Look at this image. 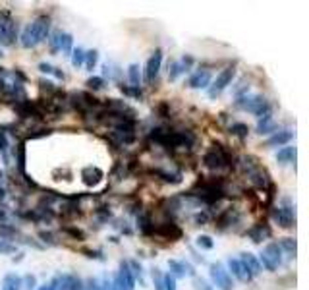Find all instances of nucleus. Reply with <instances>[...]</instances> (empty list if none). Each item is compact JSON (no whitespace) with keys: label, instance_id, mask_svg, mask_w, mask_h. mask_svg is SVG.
<instances>
[{"label":"nucleus","instance_id":"nucleus-18","mask_svg":"<svg viewBox=\"0 0 309 290\" xmlns=\"http://www.w3.org/2000/svg\"><path fill=\"white\" fill-rule=\"evenodd\" d=\"M168 267H170V271H172V277H186V275H195V271H193V267L190 265V263H186V261H178V259H170L168 261Z\"/></svg>","mask_w":309,"mask_h":290},{"label":"nucleus","instance_id":"nucleus-3","mask_svg":"<svg viewBox=\"0 0 309 290\" xmlns=\"http://www.w3.org/2000/svg\"><path fill=\"white\" fill-rule=\"evenodd\" d=\"M236 106L240 108H244L247 113L255 114L257 118H263V116H267L270 114V106H269V101L265 99L263 95H246V97H240L238 101H236Z\"/></svg>","mask_w":309,"mask_h":290},{"label":"nucleus","instance_id":"nucleus-2","mask_svg":"<svg viewBox=\"0 0 309 290\" xmlns=\"http://www.w3.org/2000/svg\"><path fill=\"white\" fill-rule=\"evenodd\" d=\"M203 165L211 170H221L234 167V157L222 143H213L203 155Z\"/></svg>","mask_w":309,"mask_h":290},{"label":"nucleus","instance_id":"nucleus-13","mask_svg":"<svg viewBox=\"0 0 309 290\" xmlns=\"http://www.w3.org/2000/svg\"><path fill=\"white\" fill-rule=\"evenodd\" d=\"M193 62H195V60H193V57H190V55H186V57L180 58V60L170 62V64H168V80L176 81L184 72L190 70L191 66H193Z\"/></svg>","mask_w":309,"mask_h":290},{"label":"nucleus","instance_id":"nucleus-28","mask_svg":"<svg viewBox=\"0 0 309 290\" xmlns=\"http://www.w3.org/2000/svg\"><path fill=\"white\" fill-rule=\"evenodd\" d=\"M278 246H280V250H284L290 258L296 256V240H294V238H282V240L278 242Z\"/></svg>","mask_w":309,"mask_h":290},{"label":"nucleus","instance_id":"nucleus-45","mask_svg":"<svg viewBox=\"0 0 309 290\" xmlns=\"http://www.w3.org/2000/svg\"><path fill=\"white\" fill-rule=\"evenodd\" d=\"M2 197H4V190H0V200H2Z\"/></svg>","mask_w":309,"mask_h":290},{"label":"nucleus","instance_id":"nucleus-8","mask_svg":"<svg viewBox=\"0 0 309 290\" xmlns=\"http://www.w3.org/2000/svg\"><path fill=\"white\" fill-rule=\"evenodd\" d=\"M209 273L213 279V284L221 290H232L234 288V282H232V275L222 263H211L209 267Z\"/></svg>","mask_w":309,"mask_h":290},{"label":"nucleus","instance_id":"nucleus-29","mask_svg":"<svg viewBox=\"0 0 309 290\" xmlns=\"http://www.w3.org/2000/svg\"><path fill=\"white\" fill-rule=\"evenodd\" d=\"M97 62H99V52L97 50H85V68H87L89 72H93V68L97 66Z\"/></svg>","mask_w":309,"mask_h":290},{"label":"nucleus","instance_id":"nucleus-4","mask_svg":"<svg viewBox=\"0 0 309 290\" xmlns=\"http://www.w3.org/2000/svg\"><path fill=\"white\" fill-rule=\"evenodd\" d=\"M17 39V24L8 12H0V45L12 47Z\"/></svg>","mask_w":309,"mask_h":290},{"label":"nucleus","instance_id":"nucleus-24","mask_svg":"<svg viewBox=\"0 0 309 290\" xmlns=\"http://www.w3.org/2000/svg\"><path fill=\"white\" fill-rule=\"evenodd\" d=\"M275 130H277V124L272 122L270 114L259 118V124H257V132H259V134H270V132H275Z\"/></svg>","mask_w":309,"mask_h":290},{"label":"nucleus","instance_id":"nucleus-12","mask_svg":"<svg viewBox=\"0 0 309 290\" xmlns=\"http://www.w3.org/2000/svg\"><path fill=\"white\" fill-rule=\"evenodd\" d=\"M160 64H162V50L157 48L147 58V64H145V83H153V81L157 80V76L160 72Z\"/></svg>","mask_w":309,"mask_h":290},{"label":"nucleus","instance_id":"nucleus-1","mask_svg":"<svg viewBox=\"0 0 309 290\" xmlns=\"http://www.w3.org/2000/svg\"><path fill=\"white\" fill-rule=\"evenodd\" d=\"M48 35H50V17L37 16L31 24L24 27V31L20 35V43L24 48H35L41 43L48 41Z\"/></svg>","mask_w":309,"mask_h":290},{"label":"nucleus","instance_id":"nucleus-35","mask_svg":"<svg viewBox=\"0 0 309 290\" xmlns=\"http://www.w3.org/2000/svg\"><path fill=\"white\" fill-rule=\"evenodd\" d=\"M162 288L165 290H176V279L172 275H162Z\"/></svg>","mask_w":309,"mask_h":290},{"label":"nucleus","instance_id":"nucleus-11","mask_svg":"<svg viewBox=\"0 0 309 290\" xmlns=\"http://www.w3.org/2000/svg\"><path fill=\"white\" fill-rule=\"evenodd\" d=\"M50 286H52V290H83V284H81L80 279L70 273L56 275L50 281Z\"/></svg>","mask_w":309,"mask_h":290},{"label":"nucleus","instance_id":"nucleus-46","mask_svg":"<svg viewBox=\"0 0 309 290\" xmlns=\"http://www.w3.org/2000/svg\"><path fill=\"white\" fill-rule=\"evenodd\" d=\"M0 58H2V50H0Z\"/></svg>","mask_w":309,"mask_h":290},{"label":"nucleus","instance_id":"nucleus-32","mask_svg":"<svg viewBox=\"0 0 309 290\" xmlns=\"http://www.w3.org/2000/svg\"><path fill=\"white\" fill-rule=\"evenodd\" d=\"M85 85H87L89 89H93V91H99V89H103L104 85H106V81H104V78H101V76H93V78H89V80L85 81Z\"/></svg>","mask_w":309,"mask_h":290},{"label":"nucleus","instance_id":"nucleus-21","mask_svg":"<svg viewBox=\"0 0 309 290\" xmlns=\"http://www.w3.org/2000/svg\"><path fill=\"white\" fill-rule=\"evenodd\" d=\"M240 259H242V263L246 265V269L249 271V273L253 275V277H257V275L261 273V263H259V259L255 258L253 253H249V251H246V253H242L240 256Z\"/></svg>","mask_w":309,"mask_h":290},{"label":"nucleus","instance_id":"nucleus-20","mask_svg":"<svg viewBox=\"0 0 309 290\" xmlns=\"http://www.w3.org/2000/svg\"><path fill=\"white\" fill-rule=\"evenodd\" d=\"M247 236H249L255 244H259V242H263L265 238H269L270 236V228H269L267 223H257L253 228H249V230H247Z\"/></svg>","mask_w":309,"mask_h":290},{"label":"nucleus","instance_id":"nucleus-9","mask_svg":"<svg viewBox=\"0 0 309 290\" xmlns=\"http://www.w3.org/2000/svg\"><path fill=\"white\" fill-rule=\"evenodd\" d=\"M48 45H50L52 52H60L62 50L64 55H70L71 50H74L71 48V45H74L71 35L60 31V29H56V31H52V35H48Z\"/></svg>","mask_w":309,"mask_h":290},{"label":"nucleus","instance_id":"nucleus-6","mask_svg":"<svg viewBox=\"0 0 309 290\" xmlns=\"http://www.w3.org/2000/svg\"><path fill=\"white\" fill-rule=\"evenodd\" d=\"M270 217H272V221H275L278 226L292 228L294 223H296V213H294V207H292V203H290V200L284 197V200H282V205L275 207L272 213H270Z\"/></svg>","mask_w":309,"mask_h":290},{"label":"nucleus","instance_id":"nucleus-34","mask_svg":"<svg viewBox=\"0 0 309 290\" xmlns=\"http://www.w3.org/2000/svg\"><path fill=\"white\" fill-rule=\"evenodd\" d=\"M197 246L199 248H203V250H213V246H214V242L211 236H207V234H201L197 238Z\"/></svg>","mask_w":309,"mask_h":290},{"label":"nucleus","instance_id":"nucleus-26","mask_svg":"<svg viewBox=\"0 0 309 290\" xmlns=\"http://www.w3.org/2000/svg\"><path fill=\"white\" fill-rule=\"evenodd\" d=\"M230 134L240 137V139H244V137H247V134H249V128H247V124H244V122H236V124L230 126Z\"/></svg>","mask_w":309,"mask_h":290},{"label":"nucleus","instance_id":"nucleus-36","mask_svg":"<svg viewBox=\"0 0 309 290\" xmlns=\"http://www.w3.org/2000/svg\"><path fill=\"white\" fill-rule=\"evenodd\" d=\"M17 165H20V170L25 172V147H24V143H20V147H17Z\"/></svg>","mask_w":309,"mask_h":290},{"label":"nucleus","instance_id":"nucleus-5","mask_svg":"<svg viewBox=\"0 0 309 290\" xmlns=\"http://www.w3.org/2000/svg\"><path fill=\"white\" fill-rule=\"evenodd\" d=\"M261 267H265L267 271H270V273H275L278 269V265L282 263V250H280V246H278V242H270V244H267L265 248H263L261 251Z\"/></svg>","mask_w":309,"mask_h":290},{"label":"nucleus","instance_id":"nucleus-43","mask_svg":"<svg viewBox=\"0 0 309 290\" xmlns=\"http://www.w3.org/2000/svg\"><path fill=\"white\" fill-rule=\"evenodd\" d=\"M25 282H27V284H29V286H27V288L31 290L33 286H35V277H33V275H27V277H25Z\"/></svg>","mask_w":309,"mask_h":290},{"label":"nucleus","instance_id":"nucleus-39","mask_svg":"<svg viewBox=\"0 0 309 290\" xmlns=\"http://www.w3.org/2000/svg\"><path fill=\"white\" fill-rule=\"evenodd\" d=\"M193 284H195V290H214L213 286L205 281V279H199V277L193 279Z\"/></svg>","mask_w":309,"mask_h":290},{"label":"nucleus","instance_id":"nucleus-16","mask_svg":"<svg viewBox=\"0 0 309 290\" xmlns=\"http://www.w3.org/2000/svg\"><path fill=\"white\" fill-rule=\"evenodd\" d=\"M292 137H294L292 130H280V132H275V134L265 141V145H267V147H282V145L290 143Z\"/></svg>","mask_w":309,"mask_h":290},{"label":"nucleus","instance_id":"nucleus-30","mask_svg":"<svg viewBox=\"0 0 309 290\" xmlns=\"http://www.w3.org/2000/svg\"><path fill=\"white\" fill-rule=\"evenodd\" d=\"M83 62H85V50L81 47L74 48L71 50V64L76 66V68H80V66H83Z\"/></svg>","mask_w":309,"mask_h":290},{"label":"nucleus","instance_id":"nucleus-23","mask_svg":"<svg viewBox=\"0 0 309 290\" xmlns=\"http://www.w3.org/2000/svg\"><path fill=\"white\" fill-rule=\"evenodd\" d=\"M277 161L280 165H288V162H296V147H290L286 145L277 153Z\"/></svg>","mask_w":309,"mask_h":290},{"label":"nucleus","instance_id":"nucleus-38","mask_svg":"<svg viewBox=\"0 0 309 290\" xmlns=\"http://www.w3.org/2000/svg\"><path fill=\"white\" fill-rule=\"evenodd\" d=\"M16 251V246L14 244H10L8 240H2L0 238V253H14Z\"/></svg>","mask_w":309,"mask_h":290},{"label":"nucleus","instance_id":"nucleus-42","mask_svg":"<svg viewBox=\"0 0 309 290\" xmlns=\"http://www.w3.org/2000/svg\"><path fill=\"white\" fill-rule=\"evenodd\" d=\"M8 147V137H6V134L0 130V151H4Z\"/></svg>","mask_w":309,"mask_h":290},{"label":"nucleus","instance_id":"nucleus-19","mask_svg":"<svg viewBox=\"0 0 309 290\" xmlns=\"http://www.w3.org/2000/svg\"><path fill=\"white\" fill-rule=\"evenodd\" d=\"M103 170L99 169V167H85V169L81 170V178H83V182L87 186H97L101 180H103Z\"/></svg>","mask_w":309,"mask_h":290},{"label":"nucleus","instance_id":"nucleus-27","mask_svg":"<svg viewBox=\"0 0 309 290\" xmlns=\"http://www.w3.org/2000/svg\"><path fill=\"white\" fill-rule=\"evenodd\" d=\"M137 226H139V230L143 234H153V228H155V225L151 223V219L147 215H139L137 217Z\"/></svg>","mask_w":309,"mask_h":290},{"label":"nucleus","instance_id":"nucleus-7","mask_svg":"<svg viewBox=\"0 0 309 290\" xmlns=\"http://www.w3.org/2000/svg\"><path fill=\"white\" fill-rule=\"evenodd\" d=\"M234 76H236V68H234V66H226V68L216 76V80L211 81V85H209V97H211V99H216V97L221 95L222 91L232 83Z\"/></svg>","mask_w":309,"mask_h":290},{"label":"nucleus","instance_id":"nucleus-40","mask_svg":"<svg viewBox=\"0 0 309 290\" xmlns=\"http://www.w3.org/2000/svg\"><path fill=\"white\" fill-rule=\"evenodd\" d=\"M153 282H155V288L157 290H165L162 288V275H160L159 269H153Z\"/></svg>","mask_w":309,"mask_h":290},{"label":"nucleus","instance_id":"nucleus-25","mask_svg":"<svg viewBox=\"0 0 309 290\" xmlns=\"http://www.w3.org/2000/svg\"><path fill=\"white\" fill-rule=\"evenodd\" d=\"M128 78H130L132 87H139V85H141V72H139V66L137 64L128 66Z\"/></svg>","mask_w":309,"mask_h":290},{"label":"nucleus","instance_id":"nucleus-33","mask_svg":"<svg viewBox=\"0 0 309 290\" xmlns=\"http://www.w3.org/2000/svg\"><path fill=\"white\" fill-rule=\"evenodd\" d=\"M155 174L162 178L165 182H170V184H178V182H182V176H180V174H170V172H162V170H157Z\"/></svg>","mask_w":309,"mask_h":290},{"label":"nucleus","instance_id":"nucleus-44","mask_svg":"<svg viewBox=\"0 0 309 290\" xmlns=\"http://www.w3.org/2000/svg\"><path fill=\"white\" fill-rule=\"evenodd\" d=\"M37 290H52V286H50V282H47V284H43V286H39Z\"/></svg>","mask_w":309,"mask_h":290},{"label":"nucleus","instance_id":"nucleus-10","mask_svg":"<svg viewBox=\"0 0 309 290\" xmlns=\"http://www.w3.org/2000/svg\"><path fill=\"white\" fill-rule=\"evenodd\" d=\"M114 284V290H134L135 288V277L130 269V263L128 261H122L118 269V275L116 279L112 281Z\"/></svg>","mask_w":309,"mask_h":290},{"label":"nucleus","instance_id":"nucleus-41","mask_svg":"<svg viewBox=\"0 0 309 290\" xmlns=\"http://www.w3.org/2000/svg\"><path fill=\"white\" fill-rule=\"evenodd\" d=\"M66 232L71 234L74 238H80V240H83V238H85V236H83V232H80L78 228H71V226H68V228H66Z\"/></svg>","mask_w":309,"mask_h":290},{"label":"nucleus","instance_id":"nucleus-15","mask_svg":"<svg viewBox=\"0 0 309 290\" xmlns=\"http://www.w3.org/2000/svg\"><path fill=\"white\" fill-rule=\"evenodd\" d=\"M153 234H159L167 240H178V238H182V228L176 223H162L153 228Z\"/></svg>","mask_w":309,"mask_h":290},{"label":"nucleus","instance_id":"nucleus-31","mask_svg":"<svg viewBox=\"0 0 309 290\" xmlns=\"http://www.w3.org/2000/svg\"><path fill=\"white\" fill-rule=\"evenodd\" d=\"M39 70L43 74H52V76H54V78H58V80H64V78H66V76H64V72H60L56 66H50V64H47V62H41Z\"/></svg>","mask_w":309,"mask_h":290},{"label":"nucleus","instance_id":"nucleus-37","mask_svg":"<svg viewBox=\"0 0 309 290\" xmlns=\"http://www.w3.org/2000/svg\"><path fill=\"white\" fill-rule=\"evenodd\" d=\"M122 89V93H126V95H132L135 99H141L143 93H141V87H124V85H120Z\"/></svg>","mask_w":309,"mask_h":290},{"label":"nucleus","instance_id":"nucleus-14","mask_svg":"<svg viewBox=\"0 0 309 290\" xmlns=\"http://www.w3.org/2000/svg\"><path fill=\"white\" fill-rule=\"evenodd\" d=\"M228 269L232 271V275L242 282H251L253 281V275L249 273L246 269V265L242 263V259L240 258H230L228 259Z\"/></svg>","mask_w":309,"mask_h":290},{"label":"nucleus","instance_id":"nucleus-22","mask_svg":"<svg viewBox=\"0 0 309 290\" xmlns=\"http://www.w3.org/2000/svg\"><path fill=\"white\" fill-rule=\"evenodd\" d=\"M22 286H24V279L16 273L6 275L2 281V290H22Z\"/></svg>","mask_w":309,"mask_h":290},{"label":"nucleus","instance_id":"nucleus-17","mask_svg":"<svg viewBox=\"0 0 309 290\" xmlns=\"http://www.w3.org/2000/svg\"><path fill=\"white\" fill-rule=\"evenodd\" d=\"M188 85L191 89H205L211 85V74L207 70H197L191 74V78L188 80Z\"/></svg>","mask_w":309,"mask_h":290}]
</instances>
